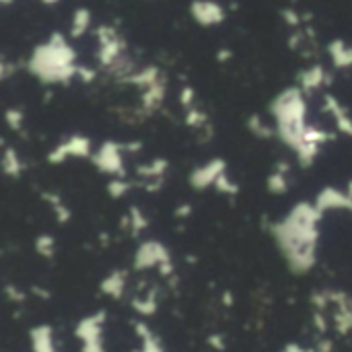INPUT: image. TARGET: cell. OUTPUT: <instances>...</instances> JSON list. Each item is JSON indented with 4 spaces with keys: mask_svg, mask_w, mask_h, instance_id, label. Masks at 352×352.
<instances>
[{
    "mask_svg": "<svg viewBox=\"0 0 352 352\" xmlns=\"http://www.w3.org/2000/svg\"><path fill=\"white\" fill-rule=\"evenodd\" d=\"M322 219L324 214L316 208L314 200H299L270 227L278 252L297 276L311 272L318 264Z\"/></svg>",
    "mask_w": 352,
    "mask_h": 352,
    "instance_id": "1",
    "label": "cell"
},
{
    "mask_svg": "<svg viewBox=\"0 0 352 352\" xmlns=\"http://www.w3.org/2000/svg\"><path fill=\"white\" fill-rule=\"evenodd\" d=\"M80 64L76 50L64 33L54 31L47 39L37 43L27 60V70L43 85H70L78 76Z\"/></svg>",
    "mask_w": 352,
    "mask_h": 352,
    "instance_id": "2",
    "label": "cell"
},
{
    "mask_svg": "<svg viewBox=\"0 0 352 352\" xmlns=\"http://www.w3.org/2000/svg\"><path fill=\"white\" fill-rule=\"evenodd\" d=\"M307 95L297 87L283 89L272 101H270V116L272 124L276 128V138L295 155L307 134L309 122H307Z\"/></svg>",
    "mask_w": 352,
    "mask_h": 352,
    "instance_id": "3",
    "label": "cell"
},
{
    "mask_svg": "<svg viewBox=\"0 0 352 352\" xmlns=\"http://www.w3.org/2000/svg\"><path fill=\"white\" fill-rule=\"evenodd\" d=\"M132 268L136 272L159 270V274L165 278L175 274V262H173L171 250L159 239H142L136 245L134 256H132Z\"/></svg>",
    "mask_w": 352,
    "mask_h": 352,
    "instance_id": "4",
    "label": "cell"
},
{
    "mask_svg": "<svg viewBox=\"0 0 352 352\" xmlns=\"http://www.w3.org/2000/svg\"><path fill=\"white\" fill-rule=\"evenodd\" d=\"M126 144L118 140H103L93 153V165L99 173L111 177H128L126 169Z\"/></svg>",
    "mask_w": 352,
    "mask_h": 352,
    "instance_id": "5",
    "label": "cell"
},
{
    "mask_svg": "<svg viewBox=\"0 0 352 352\" xmlns=\"http://www.w3.org/2000/svg\"><path fill=\"white\" fill-rule=\"evenodd\" d=\"M99 47H97V60L99 64L109 70L113 64H118L126 56V39L118 33L116 27L111 25H101L95 29Z\"/></svg>",
    "mask_w": 352,
    "mask_h": 352,
    "instance_id": "6",
    "label": "cell"
},
{
    "mask_svg": "<svg viewBox=\"0 0 352 352\" xmlns=\"http://www.w3.org/2000/svg\"><path fill=\"white\" fill-rule=\"evenodd\" d=\"M93 140L85 134H70L62 138L50 153L47 163L50 165H62L70 159H93Z\"/></svg>",
    "mask_w": 352,
    "mask_h": 352,
    "instance_id": "7",
    "label": "cell"
},
{
    "mask_svg": "<svg viewBox=\"0 0 352 352\" xmlns=\"http://www.w3.org/2000/svg\"><path fill=\"white\" fill-rule=\"evenodd\" d=\"M103 328H105V311L91 314L76 324L74 336L80 342V352H105Z\"/></svg>",
    "mask_w": 352,
    "mask_h": 352,
    "instance_id": "8",
    "label": "cell"
},
{
    "mask_svg": "<svg viewBox=\"0 0 352 352\" xmlns=\"http://www.w3.org/2000/svg\"><path fill=\"white\" fill-rule=\"evenodd\" d=\"M167 171H169V161L163 159V157H155V159H151L146 163H140V165L134 167V173L138 177L136 186L142 188L148 194H157L165 184Z\"/></svg>",
    "mask_w": 352,
    "mask_h": 352,
    "instance_id": "9",
    "label": "cell"
},
{
    "mask_svg": "<svg viewBox=\"0 0 352 352\" xmlns=\"http://www.w3.org/2000/svg\"><path fill=\"white\" fill-rule=\"evenodd\" d=\"M227 171H229L227 161L223 157H212L206 163H202V165H198V167H194L190 171L188 184H190V188H194L198 192H204V190L214 188V184L219 182V177L223 173H227Z\"/></svg>",
    "mask_w": 352,
    "mask_h": 352,
    "instance_id": "10",
    "label": "cell"
},
{
    "mask_svg": "<svg viewBox=\"0 0 352 352\" xmlns=\"http://www.w3.org/2000/svg\"><path fill=\"white\" fill-rule=\"evenodd\" d=\"M190 16L200 27H217V25L225 23L227 10L217 0H192L190 2Z\"/></svg>",
    "mask_w": 352,
    "mask_h": 352,
    "instance_id": "11",
    "label": "cell"
},
{
    "mask_svg": "<svg viewBox=\"0 0 352 352\" xmlns=\"http://www.w3.org/2000/svg\"><path fill=\"white\" fill-rule=\"evenodd\" d=\"M314 204H316V208H318L322 214L340 212V210H346V212H349V196H346V190H344V188H336V186H326V188H322V190L316 194Z\"/></svg>",
    "mask_w": 352,
    "mask_h": 352,
    "instance_id": "12",
    "label": "cell"
},
{
    "mask_svg": "<svg viewBox=\"0 0 352 352\" xmlns=\"http://www.w3.org/2000/svg\"><path fill=\"white\" fill-rule=\"evenodd\" d=\"M324 111L332 118L336 132L352 138V116L349 113V109L340 103V99L336 95H332V93L324 95Z\"/></svg>",
    "mask_w": 352,
    "mask_h": 352,
    "instance_id": "13",
    "label": "cell"
},
{
    "mask_svg": "<svg viewBox=\"0 0 352 352\" xmlns=\"http://www.w3.org/2000/svg\"><path fill=\"white\" fill-rule=\"evenodd\" d=\"M330 82H332V76L328 74V70H326L322 64H311V66H307L305 70L299 72V78H297V87H299L305 95L316 93V91H320L322 87H326V85H330Z\"/></svg>",
    "mask_w": 352,
    "mask_h": 352,
    "instance_id": "14",
    "label": "cell"
},
{
    "mask_svg": "<svg viewBox=\"0 0 352 352\" xmlns=\"http://www.w3.org/2000/svg\"><path fill=\"white\" fill-rule=\"evenodd\" d=\"M266 188L274 196H283L289 192L291 188V163L289 161H280L274 165V169L266 177Z\"/></svg>",
    "mask_w": 352,
    "mask_h": 352,
    "instance_id": "15",
    "label": "cell"
},
{
    "mask_svg": "<svg viewBox=\"0 0 352 352\" xmlns=\"http://www.w3.org/2000/svg\"><path fill=\"white\" fill-rule=\"evenodd\" d=\"M126 289H128V274H126V270H111L99 283L101 295H105L109 299H116V301L126 295Z\"/></svg>",
    "mask_w": 352,
    "mask_h": 352,
    "instance_id": "16",
    "label": "cell"
},
{
    "mask_svg": "<svg viewBox=\"0 0 352 352\" xmlns=\"http://www.w3.org/2000/svg\"><path fill=\"white\" fill-rule=\"evenodd\" d=\"M165 95H167V80L161 78L159 82H155L153 87H148V89L142 91V95H140V111L144 116L155 113L163 105Z\"/></svg>",
    "mask_w": 352,
    "mask_h": 352,
    "instance_id": "17",
    "label": "cell"
},
{
    "mask_svg": "<svg viewBox=\"0 0 352 352\" xmlns=\"http://www.w3.org/2000/svg\"><path fill=\"white\" fill-rule=\"evenodd\" d=\"M31 340V352H60L56 349L54 330L47 324H39L29 332Z\"/></svg>",
    "mask_w": 352,
    "mask_h": 352,
    "instance_id": "18",
    "label": "cell"
},
{
    "mask_svg": "<svg viewBox=\"0 0 352 352\" xmlns=\"http://www.w3.org/2000/svg\"><path fill=\"white\" fill-rule=\"evenodd\" d=\"M0 167H2V173L10 179H19L23 175V169H25V163L21 159V153L10 146V144H4L2 148V157H0Z\"/></svg>",
    "mask_w": 352,
    "mask_h": 352,
    "instance_id": "19",
    "label": "cell"
},
{
    "mask_svg": "<svg viewBox=\"0 0 352 352\" xmlns=\"http://www.w3.org/2000/svg\"><path fill=\"white\" fill-rule=\"evenodd\" d=\"M163 78V74H161V70L157 68V66H142V68H138V70H134L130 76H126L122 82H126V85H134V87H138L140 91H144V89H148V87H153L155 82H159Z\"/></svg>",
    "mask_w": 352,
    "mask_h": 352,
    "instance_id": "20",
    "label": "cell"
},
{
    "mask_svg": "<svg viewBox=\"0 0 352 352\" xmlns=\"http://www.w3.org/2000/svg\"><path fill=\"white\" fill-rule=\"evenodd\" d=\"M328 54L330 60L334 64V68L344 70V68H352V45H349L344 39H332L328 43Z\"/></svg>",
    "mask_w": 352,
    "mask_h": 352,
    "instance_id": "21",
    "label": "cell"
},
{
    "mask_svg": "<svg viewBox=\"0 0 352 352\" xmlns=\"http://www.w3.org/2000/svg\"><path fill=\"white\" fill-rule=\"evenodd\" d=\"M148 225H151V221H148V217L142 212L140 206H132V208L126 212V217L122 219V229H126L132 237H140V235L148 229Z\"/></svg>",
    "mask_w": 352,
    "mask_h": 352,
    "instance_id": "22",
    "label": "cell"
},
{
    "mask_svg": "<svg viewBox=\"0 0 352 352\" xmlns=\"http://www.w3.org/2000/svg\"><path fill=\"white\" fill-rule=\"evenodd\" d=\"M41 200L50 206V210H52V214H54L56 223L66 225V223L70 221L72 212H70L68 204L64 202V198H62L58 192H41Z\"/></svg>",
    "mask_w": 352,
    "mask_h": 352,
    "instance_id": "23",
    "label": "cell"
},
{
    "mask_svg": "<svg viewBox=\"0 0 352 352\" xmlns=\"http://www.w3.org/2000/svg\"><path fill=\"white\" fill-rule=\"evenodd\" d=\"M245 128H248L256 138H260V140H270V138L276 136L274 124L266 122L260 113H252V116L248 118V122H245Z\"/></svg>",
    "mask_w": 352,
    "mask_h": 352,
    "instance_id": "24",
    "label": "cell"
},
{
    "mask_svg": "<svg viewBox=\"0 0 352 352\" xmlns=\"http://www.w3.org/2000/svg\"><path fill=\"white\" fill-rule=\"evenodd\" d=\"M91 21H93L91 10H89V8H85V6H78V8L72 12V21H70V37H72V39L82 37V35L89 31Z\"/></svg>",
    "mask_w": 352,
    "mask_h": 352,
    "instance_id": "25",
    "label": "cell"
},
{
    "mask_svg": "<svg viewBox=\"0 0 352 352\" xmlns=\"http://www.w3.org/2000/svg\"><path fill=\"white\" fill-rule=\"evenodd\" d=\"M136 188V182H132L130 177H111L107 182V196L113 200H122L126 198L132 190Z\"/></svg>",
    "mask_w": 352,
    "mask_h": 352,
    "instance_id": "26",
    "label": "cell"
},
{
    "mask_svg": "<svg viewBox=\"0 0 352 352\" xmlns=\"http://www.w3.org/2000/svg\"><path fill=\"white\" fill-rule=\"evenodd\" d=\"M184 122L188 128L192 130H206V132H212L210 130V120H208V113L200 107H192V109H186V116H184Z\"/></svg>",
    "mask_w": 352,
    "mask_h": 352,
    "instance_id": "27",
    "label": "cell"
},
{
    "mask_svg": "<svg viewBox=\"0 0 352 352\" xmlns=\"http://www.w3.org/2000/svg\"><path fill=\"white\" fill-rule=\"evenodd\" d=\"M33 250H35V254H37L39 258H43V260H52V258L56 256V239H54L50 233H41V235H37V237H35V241H33Z\"/></svg>",
    "mask_w": 352,
    "mask_h": 352,
    "instance_id": "28",
    "label": "cell"
},
{
    "mask_svg": "<svg viewBox=\"0 0 352 352\" xmlns=\"http://www.w3.org/2000/svg\"><path fill=\"white\" fill-rule=\"evenodd\" d=\"M157 305H159V301H157L155 293L136 297V299L132 301V307H134L140 316H153V314L157 311Z\"/></svg>",
    "mask_w": 352,
    "mask_h": 352,
    "instance_id": "29",
    "label": "cell"
},
{
    "mask_svg": "<svg viewBox=\"0 0 352 352\" xmlns=\"http://www.w3.org/2000/svg\"><path fill=\"white\" fill-rule=\"evenodd\" d=\"M214 190L219 192V194H223V196H237L239 194V184L229 175V171L227 173H223L221 177H219V182L214 184Z\"/></svg>",
    "mask_w": 352,
    "mask_h": 352,
    "instance_id": "30",
    "label": "cell"
},
{
    "mask_svg": "<svg viewBox=\"0 0 352 352\" xmlns=\"http://www.w3.org/2000/svg\"><path fill=\"white\" fill-rule=\"evenodd\" d=\"M4 120H6V124H8L10 130L19 132L23 128V124H25V113L21 109H16V107H8L4 111Z\"/></svg>",
    "mask_w": 352,
    "mask_h": 352,
    "instance_id": "31",
    "label": "cell"
},
{
    "mask_svg": "<svg viewBox=\"0 0 352 352\" xmlns=\"http://www.w3.org/2000/svg\"><path fill=\"white\" fill-rule=\"evenodd\" d=\"M194 101H196V91H194V87H190V85L182 87V91H179V103H182V107L192 109V107H196Z\"/></svg>",
    "mask_w": 352,
    "mask_h": 352,
    "instance_id": "32",
    "label": "cell"
},
{
    "mask_svg": "<svg viewBox=\"0 0 352 352\" xmlns=\"http://www.w3.org/2000/svg\"><path fill=\"white\" fill-rule=\"evenodd\" d=\"M283 16H285L287 25H291V27H299V23H301L299 12H297V10H293V8H283Z\"/></svg>",
    "mask_w": 352,
    "mask_h": 352,
    "instance_id": "33",
    "label": "cell"
},
{
    "mask_svg": "<svg viewBox=\"0 0 352 352\" xmlns=\"http://www.w3.org/2000/svg\"><path fill=\"white\" fill-rule=\"evenodd\" d=\"M95 76H97V72H95L93 68H89V66H80V68H78V78H80L82 82H93Z\"/></svg>",
    "mask_w": 352,
    "mask_h": 352,
    "instance_id": "34",
    "label": "cell"
},
{
    "mask_svg": "<svg viewBox=\"0 0 352 352\" xmlns=\"http://www.w3.org/2000/svg\"><path fill=\"white\" fill-rule=\"evenodd\" d=\"M4 293H6V297H8L10 301H19V303H21V301H25V293H23L21 289L12 287V285H8Z\"/></svg>",
    "mask_w": 352,
    "mask_h": 352,
    "instance_id": "35",
    "label": "cell"
},
{
    "mask_svg": "<svg viewBox=\"0 0 352 352\" xmlns=\"http://www.w3.org/2000/svg\"><path fill=\"white\" fill-rule=\"evenodd\" d=\"M14 70H16V68H14L8 60H2V64H0V78H2V80L10 78V74H12Z\"/></svg>",
    "mask_w": 352,
    "mask_h": 352,
    "instance_id": "36",
    "label": "cell"
},
{
    "mask_svg": "<svg viewBox=\"0 0 352 352\" xmlns=\"http://www.w3.org/2000/svg\"><path fill=\"white\" fill-rule=\"evenodd\" d=\"M192 214V206L190 204H179L175 208V219H188Z\"/></svg>",
    "mask_w": 352,
    "mask_h": 352,
    "instance_id": "37",
    "label": "cell"
},
{
    "mask_svg": "<svg viewBox=\"0 0 352 352\" xmlns=\"http://www.w3.org/2000/svg\"><path fill=\"white\" fill-rule=\"evenodd\" d=\"M231 58H233V52H231L229 47H223V50L217 52V60H219V62H229Z\"/></svg>",
    "mask_w": 352,
    "mask_h": 352,
    "instance_id": "38",
    "label": "cell"
},
{
    "mask_svg": "<svg viewBox=\"0 0 352 352\" xmlns=\"http://www.w3.org/2000/svg\"><path fill=\"white\" fill-rule=\"evenodd\" d=\"M280 352H311V351H307V349H303L301 344H295V342H291V344H287L285 349Z\"/></svg>",
    "mask_w": 352,
    "mask_h": 352,
    "instance_id": "39",
    "label": "cell"
},
{
    "mask_svg": "<svg viewBox=\"0 0 352 352\" xmlns=\"http://www.w3.org/2000/svg\"><path fill=\"white\" fill-rule=\"evenodd\" d=\"M344 190H346V196H349V212H352V179L346 182Z\"/></svg>",
    "mask_w": 352,
    "mask_h": 352,
    "instance_id": "40",
    "label": "cell"
},
{
    "mask_svg": "<svg viewBox=\"0 0 352 352\" xmlns=\"http://www.w3.org/2000/svg\"><path fill=\"white\" fill-rule=\"evenodd\" d=\"M208 340H210V344H212V346H217L219 351H223V349H225V344L221 342V338H219V336H210Z\"/></svg>",
    "mask_w": 352,
    "mask_h": 352,
    "instance_id": "41",
    "label": "cell"
},
{
    "mask_svg": "<svg viewBox=\"0 0 352 352\" xmlns=\"http://www.w3.org/2000/svg\"><path fill=\"white\" fill-rule=\"evenodd\" d=\"M39 2H43V4H47V6H54V4H58L60 0H39Z\"/></svg>",
    "mask_w": 352,
    "mask_h": 352,
    "instance_id": "42",
    "label": "cell"
},
{
    "mask_svg": "<svg viewBox=\"0 0 352 352\" xmlns=\"http://www.w3.org/2000/svg\"><path fill=\"white\" fill-rule=\"evenodd\" d=\"M0 2H2L4 6H8V4H12V0H0Z\"/></svg>",
    "mask_w": 352,
    "mask_h": 352,
    "instance_id": "43",
    "label": "cell"
}]
</instances>
